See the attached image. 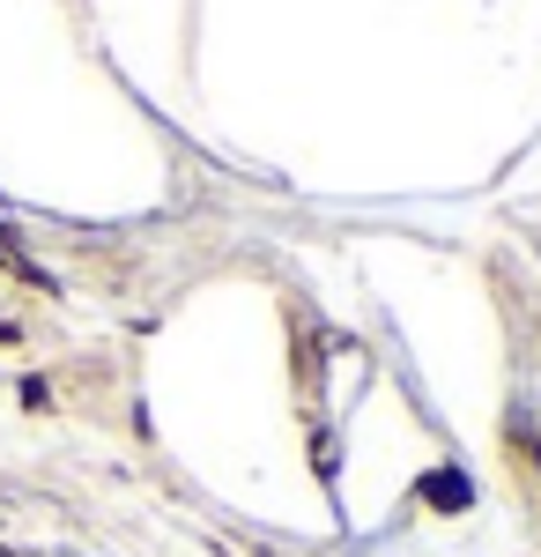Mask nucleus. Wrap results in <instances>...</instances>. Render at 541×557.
Returning <instances> with one entry per match:
<instances>
[{
    "instance_id": "obj_1",
    "label": "nucleus",
    "mask_w": 541,
    "mask_h": 557,
    "mask_svg": "<svg viewBox=\"0 0 541 557\" xmlns=\"http://www.w3.org/2000/svg\"><path fill=\"white\" fill-rule=\"evenodd\" d=\"M423 498L445 506V513H467V506H475V483H467L460 469H430V475H423Z\"/></svg>"
}]
</instances>
